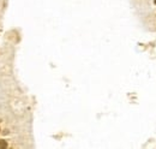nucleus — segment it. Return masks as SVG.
<instances>
[{
	"mask_svg": "<svg viewBox=\"0 0 156 149\" xmlns=\"http://www.w3.org/2000/svg\"><path fill=\"white\" fill-rule=\"evenodd\" d=\"M6 147H7V142L5 140H0V149L6 148Z\"/></svg>",
	"mask_w": 156,
	"mask_h": 149,
	"instance_id": "nucleus-1",
	"label": "nucleus"
},
{
	"mask_svg": "<svg viewBox=\"0 0 156 149\" xmlns=\"http://www.w3.org/2000/svg\"><path fill=\"white\" fill-rule=\"evenodd\" d=\"M155 3H156V0H155Z\"/></svg>",
	"mask_w": 156,
	"mask_h": 149,
	"instance_id": "nucleus-2",
	"label": "nucleus"
}]
</instances>
